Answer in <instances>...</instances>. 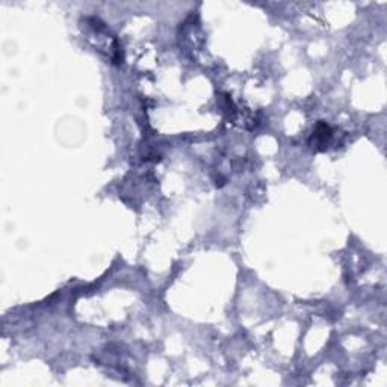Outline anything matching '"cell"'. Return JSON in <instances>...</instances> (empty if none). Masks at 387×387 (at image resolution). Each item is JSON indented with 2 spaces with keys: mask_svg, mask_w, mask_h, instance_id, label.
<instances>
[{
  "mask_svg": "<svg viewBox=\"0 0 387 387\" xmlns=\"http://www.w3.org/2000/svg\"><path fill=\"white\" fill-rule=\"evenodd\" d=\"M331 136V129L328 124L325 122H319L316 130H315V138H316V145L313 147H319V145H325V141H328V138Z\"/></svg>",
  "mask_w": 387,
  "mask_h": 387,
  "instance_id": "6da1fadb",
  "label": "cell"
}]
</instances>
